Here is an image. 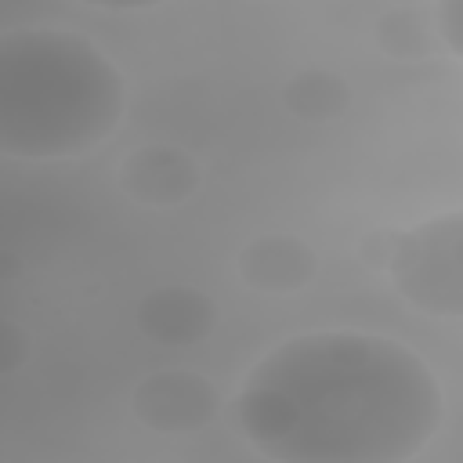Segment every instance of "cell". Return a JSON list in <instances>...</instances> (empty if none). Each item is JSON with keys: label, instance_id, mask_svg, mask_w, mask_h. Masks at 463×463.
<instances>
[{"label": "cell", "instance_id": "obj_1", "mask_svg": "<svg viewBox=\"0 0 463 463\" xmlns=\"http://www.w3.org/2000/svg\"><path fill=\"white\" fill-rule=\"evenodd\" d=\"M441 412L430 365L358 329L279 344L235 394L242 438L279 463H405L430 445Z\"/></svg>", "mask_w": 463, "mask_h": 463}, {"label": "cell", "instance_id": "obj_2", "mask_svg": "<svg viewBox=\"0 0 463 463\" xmlns=\"http://www.w3.org/2000/svg\"><path fill=\"white\" fill-rule=\"evenodd\" d=\"M119 69L80 33L0 36V156L69 159L94 152L123 119Z\"/></svg>", "mask_w": 463, "mask_h": 463}, {"label": "cell", "instance_id": "obj_3", "mask_svg": "<svg viewBox=\"0 0 463 463\" xmlns=\"http://www.w3.org/2000/svg\"><path fill=\"white\" fill-rule=\"evenodd\" d=\"M387 271L405 300L438 318L463 311V221L459 213L430 217L398 235L387 253Z\"/></svg>", "mask_w": 463, "mask_h": 463}, {"label": "cell", "instance_id": "obj_4", "mask_svg": "<svg viewBox=\"0 0 463 463\" xmlns=\"http://www.w3.org/2000/svg\"><path fill=\"white\" fill-rule=\"evenodd\" d=\"M134 412L159 434H192L217 412V391L195 373H156L134 391Z\"/></svg>", "mask_w": 463, "mask_h": 463}, {"label": "cell", "instance_id": "obj_5", "mask_svg": "<svg viewBox=\"0 0 463 463\" xmlns=\"http://www.w3.org/2000/svg\"><path fill=\"white\" fill-rule=\"evenodd\" d=\"M217 322V307L210 297L188 289V286H170V289H156L141 300L137 311V326L145 336H152L156 344L166 347H181V344H195L203 340Z\"/></svg>", "mask_w": 463, "mask_h": 463}, {"label": "cell", "instance_id": "obj_6", "mask_svg": "<svg viewBox=\"0 0 463 463\" xmlns=\"http://www.w3.org/2000/svg\"><path fill=\"white\" fill-rule=\"evenodd\" d=\"M119 181L123 188L137 199V203H148V206H174L181 199H188L199 184V170L195 163L177 152V148H166V145H156V148H141L134 152L123 170H119Z\"/></svg>", "mask_w": 463, "mask_h": 463}, {"label": "cell", "instance_id": "obj_7", "mask_svg": "<svg viewBox=\"0 0 463 463\" xmlns=\"http://www.w3.org/2000/svg\"><path fill=\"white\" fill-rule=\"evenodd\" d=\"M239 275L260 293H293L311 282L315 253L297 235H260L239 253Z\"/></svg>", "mask_w": 463, "mask_h": 463}, {"label": "cell", "instance_id": "obj_8", "mask_svg": "<svg viewBox=\"0 0 463 463\" xmlns=\"http://www.w3.org/2000/svg\"><path fill=\"white\" fill-rule=\"evenodd\" d=\"M286 105L300 116V119H336L351 94H347V83L326 69H304L297 72L289 83H286Z\"/></svg>", "mask_w": 463, "mask_h": 463}, {"label": "cell", "instance_id": "obj_9", "mask_svg": "<svg viewBox=\"0 0 463 463\" xmlns=\"http://www.w3.org/2000/svg\"><path fill=\"white\" fill-rule=\"evenodd\" d=\"M456 11H459V0H441L438 11H434V25L441 29V36H445L452 54L459 51V14Z\"/></svg>", "mask_w": 463, "mask_h": 463}, {"label": "cell", "instance_id": "obj_10", "mask_svg": "<svg viewBox=\"0 0 463 463\" xmlns=\"http://www.w3.org/2000/svg\"><path fill=\"white\" fill-rule=\"evenodd\" d=\"M80 4H90L101 11H145V7H159L166 0H80Z\"/></svg>", "mask_w": 463, "mask_h": 463}]
</instances>
